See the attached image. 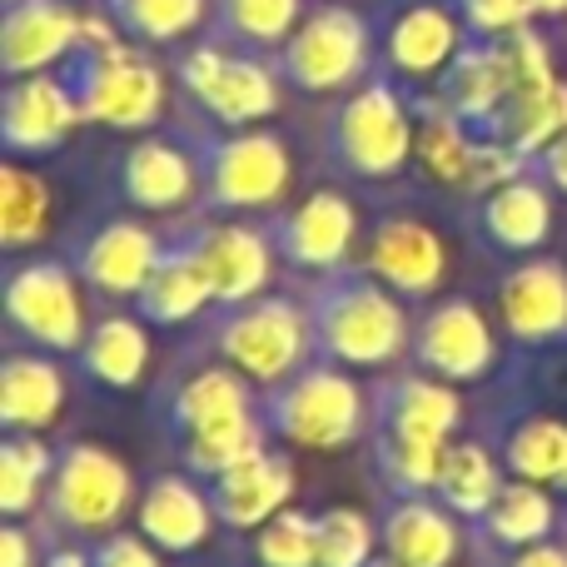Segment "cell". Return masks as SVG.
<instances>
[{"label":"cell","instance_id":"obj_1","mask_svg":"<svg viewBox=\"0 0 567 567\" xmlns=\"http://www.w3.org/2000/svg\"><path fill=\"white\" fill-rule=\"evenodd\" d=\"M309 333L313 359L339 363V369H393L413 349V323L403 299L369 269H333L313 275L309 293Z\"/></svg>","mask_w":567,"mask_h":567},{"label":"cell","instance_id":"obj_2","mask_svg":"<svg viewBox=\"0 0 567 567\" xmlns=\"http://www.w3.org/2000/svg\"><path fill=\"white\" fill-rule=\"evenodd\" d=\"M413 145H419V95L389 70H373L363 85L339 95L323 120V155L349 179L379 185L403 175Z\"/></svg>","mask_w":567,"mask_h":567},{"label":"cell","instance_id":"obj_3","mask_svg":"<svg viewBox=\"0 0 567 567\" xmlns=\"http://www.w3.org/2000/svg\"><path fill=\"white\" fill-rule=\"evenodd\" d=\"M259 413H265L269 439L323 453L349 449L373 423V403L359 389V379L323 359H309L289 379L259 389Z\"/></svg>","mask_w":567,"mask_h":567},{"label":"cell","instance_id":"obj_4","mask_svg":"<svg viewBox=\"0 0 567 567\" xmlns=\"http://www.w3.org/2000/svg\"><path fill=\"white\" fill-rule=\"evenodd\" d=\"M60 75L70 80L85 125L125 130V135H150L165 115V70L150 55V45L120 35L110 45H80L75 55L60 65Z\"/></svg>","mask_w":567,"mask_h":567},{"label":"cell","instance_id":"obj_5","mask_svg":"<svg viewBox=\"0 0 567 567\" xmlns=\"http://www.w3.org/2000/svg\"><path fill=\"white\" fill-rule=\"evenodd\" d=\"M275 65L284 85L299 95L339 100L379 70V25L373 16L343 6V0H319L299 20V30L275 50Z\"/></svg>","mask_w":567,"mask_h":567},{"label":"cell","instance_id":"obj_6","mask_svg":"<svg viewBox=\"0 0 567 567\" xmlns=\"http://www.w3.org/2000/svg\"><path fill=\"white\" fill-rule=\"evenodd\" d=\"M205 349L219 353V363L239 369L249 383L269 389V383L289 379L293 369L313 359V333L303 299L289 293H259L245 303H215L205 323Z\"/></svg>","mask_w":567,"mask_h":567},{"label":"cell","instance_id":"obj_7","mask_svg":"<svg viewBox=\"0 0 567 567\" xmlns=\"http://www.w3.org/2000/svg\"><path fill=\"white\" fill-rule=\"evenodd\" d=\"M195 145H199V175H205L199 205L209 215H275V209H284L293 185V155L284 135L265 125H249V130L199 135Z\"/></svg>","mask_w":567,"mask_h":567},{"label":"cell","instance_id":"obj_8","mask_svg":"<svg viewBox=\"0 0 567 567\" xmlns=\"http://www.w3.org/2000/svg\"><path fill=\"white\" fill-rule=\"evenodd\" d=\"M175 80L189 105L205 110V120H215L219 130L265 125L279 110V95H284L275 55H255V50L225 45V40H215V35L179 50Z\"/></svg>","mask_w":567,"mask_h":567},{"label":"cell","instance_id":"obj_9","mask_svg":"<svg viewBox=\"0 0 567 567\" xmlns=\"http://www.w3.org/2000/svg\"><path fill=\"white\" fill-rule=\"evenodd\" d=\"M135 503H140L135 473L105 443L75 439L55 453V473H50V488H45V518L55 533L95 543L105 533H115L120 518Z\"/></svg>","mask_w":567,"mask_h":567},{"label":"cell","instance_id":"obj_10","mask_svg":"<svg viewBox=\"0 0 567 567\" xmlns=\"http://www.w3.org/2000/svg\"><path fill=\"white\" fill-rule=\"evenodd\" d=\"M6 319L16 339L40 353H80L90 323L80 303V275L70 259H16L6 275Z\"/></svg>","mask_w":567,"mask_h":567},{"label":"cell","instance_id":"obj_11","mask_svg":"<svg viewBox=\"0 0 567 567\" xmlns=\"http://www.w3.org/2000/svg\"><path fill=\"white\" fill-rule=\"evenodd\" d=\"M373 25H379V70H389L413 95L423 85H439L458 50L473 40L453 0H393Z\"/></svg>","mask_w":567,"mask_h":567},{"label":"cell","instance_id":"obj_12","mask_svg":"<svg viewBox=\"0 0 567 567\" xmlns=\"http://www.w3.org/2000/svg\"><path fill=\"white\" fill-rule=\"evenodd\" d=\"M265 229L275 239L279 265L303 269V275H333L349 269L353 245H359V209L339 189H309L299 205H284L265 215Z\"/></svg>","mask_w":567,"mask_h":567},{"label":"cell","instance_id":"obj_13","mask_svg":"<svg viewBox=\"0 0 567 567\" xmlns=\"http://www.w3.org/2000/svg\"><path fill=\"white\" fill-rule=\"evenodd\" d=\"M115 195L120 205L140 215H179L199 205L205 175H199V145L179 135H140L125 155L115 159Z\"/></svg>","mask_w":567,"mask_h":567},{"label":"cell","instance_id":"obj_14","mask_svg":"<svg viewBox=\"0 0 567 567\" xmlns=\"http://www.w3.org/2000/svg\"><path fill=\"white\" fill-rule=\"evenodd\" d=\"M409 359L443 383H473L498 363V333L473 299H439L413 323Z\"/></svg>","mask_w":567,"mask_h":567},{"label":"cell","instance_id":"obj_15","mask_svg":"<svg viewBox=\"0 0 567 567\" xmlns=\"http://www.w3.org/2000/svg\"><path fill=\"white\" fill-rule=\"evenodd\" d=\"M80 125H85V110H80L75 90H70V80L60 70L6 80V95H0V145H6L10 159L55 155Z\"/></svg>","mask_w":567,"mask_h":567},{"label":"cell","instance_id":"obj_16","mask_svg":"<svg viewBox=\"0 0 567 567\" xmlns=\"http://www.w3.org/2000/svg\"><path fill=\"white\" fill-rule=\"evenodd\" d=\"M159 255H165V239L145 225V219L130 215H110L100 225H90L85 235L70 249V265H75L80 284L100 299H130L145 289V279L155 275Z\"/></svg>","mask_w":567,"mask_h":567},{"label":"cell","instance_id":"obj_17","mask_svg":"<svg viewBox=\"0 0 567 567\" xmlns=\"http://www.w3.org/2000/svg\"><path fill=\"white\" fill-rule=\"evenodd\" d=\"M185 239L195 245L199 265H205L215 303H245L269 293L279 255L265 219L259 225H249V219H199V225L185 229Z\"/></svg>","mask_w":567,"mask_h":567},{"label":"cell","instance_id":"obj_18","mask_svg":"<svg viewBox=\"0 0 567 567\" xmlns=\"http://www.w3.org/2000/svg\"><path fill=\"white\" fill-rule=\"evenodd\" d=\"M363 269L389 284L403 303H423L449 279V245L419 215H383L363 249Z\"/></svg>","mask_w":567,"mask_h":567},{"label":"cell","instance_id":"obj_19","mask_svg":"<svg viewBox=\"0 0 567 567\" xmlns=\"http://www.w3.org/2000/svg\"><path fill=\"white\" fill-rule=\"evenodd\" d=\"M80 20H85V10L75 0H6V16H0L6 80L65 65L80 50Z\"/></svg>","mask_w":567,"mask_h":567},{"label":"cell","instance_id":"obj_20","mask_svg":"<svg viewBox=\"0 0 567 567\" xmlns=\"http://www.w3.org/2000/svg\"><path fill=\"white\" fill-rule=\"evenodd\" d=\"M433 100L463 120L473 135L498 140V125L513 100V55L508 40H468L449 75L433 85Z\"/></svg>","mask_w":567,"mask_h":567},{"label":"cell","instance_id":"obj_21","mask_svg":"<svg viewBox=\"0 0 567 567\" xmlns=\"http://www.w3.org/2000/svg\"><path fill=\"white\" fill-rule=\"evenodd\" d=\"M498 319L513 343L543 349L567 339V265L563 259H518L498 279Z\"/></svg>","mask_w":567,"mask_h":567},{"label":"cell","instance_id":"obj_22","mask_svg":"<svg viewBox=\"0 0 567 567\" xmlns=\"http://www.w3.org/2000/svg\"><path fill=\"white\" fill-rule=\"evenodd\" d=\"M373 433H399V439L423 443H453L463 423V403L453 383L433 379V373H389L373 383Z\"/></svg>","mask_w":567,"mask_h":567},{"label":"cell","instance_id":"obj_23","mask_svg":"<svg viewBox=\"0 0 567 567\" xmlns=\"http://www.w3.org/2000/svg\"><path fill=\"white\" fill-rule=\"evenodd\" d=\"M458 518L433 493H389L379 513V553L399 567H453L458 558Z\"/></svg>","mask_w":567,"mask_h":567},{"label":"cell","instance_id":"obj_24","mask_svg":"<svg viewBox=\"0 0 567 567\" xmlns=\"http://www.w3.org/2000/svg\"><path fill=\"white\" fill-rule=\"evenodd\" d=\"M135 523L159 553H195L215 533V503L195 473H155L135 503Z\"/></svg>","mask_w":567,"mask_h":567},{"label":"cell","instance_id":"obj_25","mask_svg":"<svg viewBox=\"0 0 567 567\" xmlns=\"http://www.w3.org/2000/svg\"><path fill=\"white\" fill-rule=\"evenodd\" d=\"M473 229L488 249L498 255H538L553 235V189L543 185L533 169L513 175L508 185L478 195V209H473Z\"/></svg>","mask_w":567,"mask_h":567},{"label":"cell","instance_id":"obj_26","mask_svg":"<svg viewBox=\"0 0 567 567\" xmlns=\"http://www.w3.org/2000/svg\"><path fill=\"white\" fill-rule=\"evenodd\" d=\"M255 409H259V383H249L229 363H205V369L185 373L179 383H169L165 399L155 403V419L169 429V439H185V433H199L209 423L239 419V413Z\"/></svg>","mask_w":567,"mask_h":567},{"label":"cell","instance_id":"obj_27","mask_svg":"<svg viewBox=\"0 0 567 567\" xmlns=\"http://www.w3.org/2000/svg\"><path fill=\"white\" fill-rule=\"evenodd\" d=\"M209 488V503H215V518L235 533H259L275 513L289 508L293 498V463L289 453L265 449L255 458H245L239 468L219 473Z\"/></svg>","mask_w":567,"mask_h":567},{"label":"cell","instance_id":"obj_28","mask_svg":"<svg viewBox=\"0 0 567 567\" xmlns=\"http://www.w3.org/2000/svg\"><path fill=\"white\" fill-rule=\"evenodd\" d=\"M209 303H215V289H209V275L199 265L195 245L185 235L165 239V255H159L155 275L135 293V313L145 323H155V329H179V323L199 319Z\"/></svg>","mask_w":567,"mask_h":567},{"label":"cell","instance_id":"obj_29","mask_svg":"<svg viewBox=\"0 0 567 567\" xmlns=\"http://www.w3.org/2000/svg\"><path fill=\"white\" fill-rule=\"evenodd\" d=\"M65 409V373L55 353H6L0 359V429L45 433Z\"/></svg>","mask_w":567,"mask_h":567},{"label":"cell","instance_id":"obj_30","mask_svg":"<svg viewBox=\"0 0 567 567\" xmlns=\"http://www.w3.org/2000/svg\"><path fill=\"white\" fill-rule=\"evenodd\" d=\"M80 373L100 389H140L150 369V333L140 313H105L100 323H90L85 343H80Z\"/></svg>","mask_w":567,"mask_h":567},{"label":"cell","instance_id":"obj_31","mask_svg":"<svg viewBox=\"0 0 567 567\" xmlns=\"http://www.w3.org/2000/svg\"><path fill=\"white\" fill-rule=\"evenodd\" d=\"M478 538L488 543L493 553H518V548H533V543H548L553 528H558V503L543 483H523V478H508L503 493L493 498V508L483 513L478 523Z\"/></svg>","mask_w":567,"mask_h":567},{"label":"cell","instance_id":"obj_32","mask_svg":"<svg viewBox=\"0 0 567 567\" xmlns=\"http://www.w3.org/2000/svg\"><path fill=\"white\" fill-rule=\"evenodd\" d=\"M419 169L443 189H473V159H478V135L463 125L453 110H443L433 95H419V145H413Z\"/></svg>","mask_w":567,"mask_h":567},{"label":"cell","instance_id":"obj_33","mask_svg":"<svg viewBox=\"0 0 567 567\" xmlns=\"http://www.w3.org/2000/svg\"><path fill=\"white\" fill-rule=\"evenodd\" d=\"M503 463L493 458L488 443H449V453H443V468H439V483H433V498L443 503V508L453 513V518H468L478 523L483 513L493 508V498L503 493Z\"/></svg>","mask_w":567,"mask_h":567},{"label":"cell","instance_id":"obj_34","mask_svg":"<svg viewBox=\"0 0 567 567\" xmlns=\"http://www.w3.org/2000/svg\"><path fill=\"white\" fill-rule=\"evenodd\" d=\"M50 215H55V195L40 169H25L20 159L0 165V249L20 259L50 235Z\"/></svg>","mask_w":567,"mask_h":567},{"label":"cell","instance_id":"obj_35","mask_svg":"<svg viewBox=\"0 0 567 567\" xmlns=\"http://www.w3.org/2000/svg\"><path fill=\"white\" fill-rule=\"evenodd\" d=\"M303 16H309L303 0H215L209 35L225 40V45L255 50V55H275L284 40L299 30Z\"/></svg>","mask_w":567,"mask_h":567},{"label":"cell","instance_id":"obj_36","mask_svg":"<svg viewBox=\"0 0 567 567\" xmlns=\"http://www.w3.org/2000/svg\"><path fill=\"white\" fill-rule=\"evenodd\" d=\"M175 449H179V463H185V473H195L199 483H215L219 473L239 468L245 458H255V453L269 449L265 413L255 409V413H239V419L209 423V429L175 439Z\"/></svg>","mask_w":567,"mask_h":567},{"label":"cell","instance_id":"obj_37","mask_svg":"<svg viewBox=\"0 0 567 567\" xmlns=\"http://www.w3.org/2000/svg\"><path fill=\"white\" fill-rule=\"evenodd\" d=\"M55 473V453L45 449L40 433H6L0 439V513L6 518H25L40 508Z\"/></svg>","mask_w":567,"mask_h":567},{"label":"cell","instance_id":"obj_38","mask_svg":"<svg viewBox=\"0 0 567 567\" xmlns=\"http://www.w3.org/2000/svg\"><path fill=\"white\" fill-rule=\"evenodd\" d=\"M105 10L140 45H185L199 25H209L215 0H105Z\"/></svg>","mask_w":567,"mask_h":567},{"label":"cell","instance_id":"obj_39","mask_svg":"<svg viewBox=\"0 0 567 567\" xmlns=\"http://www.w3.org/2000/svg\"><path fill=\"white\" fill-rule=\"evenodd\" d=\"M503 468H508V478L558 488L567 473V423L548 419V413L523 419L518 429L508 433V443H503Z\"/></svg>","mask_w":567,"mask_h":567},{"label":"cell","instance_id":"obj_40","mask_svg":"<svg viewBox=\"0 0 567 567\" xmlns=\"http://www.w3.org/2000/svg\"><path fill=\"white\" fill-rule=\"evenodd\" d=\"M449 443L399 439V433H373V473L383 493H433Z\"/></svg>","mask_w":567,"mask_h":567},{"label":"cell","instance_id":"obj_41","mask_svg":"<svg viewBox=\"0 0 567 567\" xmlns=\"http://www.w3.org/2000/svg\"><path fill=\"white\" fill-rule=\"evenodd\" d=\"M379 558V523L359 508L319 513V567H369Z\"/></svg>","mask_w":567,"mask_h":567},{"label":"cell","instance_id":"obj_42","mask_svg":"<svg viewBox=\"0 0 567 567\" xmlns=\"http://www.w3.org/2000/svg\"><path fill=\"white\" fill-rule=\"evenodd\" d=\"M255 553L265 567H319V518L284 508L255 533Z\"/></svg>","mask_w":567,"mask_h":567},{"label":"cell","instance_id":"obj_43","mask_svg":"<svg viewBox=\"0 0 567 567\" xmlns=\"http://www.w3.org/2000/svg\"><path fill=\"white\" fill-rule=\"evenodd\" d=\"M453 10L463 16L473 40H508L538 20L528 0H453Z\"/></svg>","mask_w":567,"mask_h":567},{"label":"cell","instance_id":"obj_44","mask_svg":"<svg viewBox=\"0 0 567 567\" xmlns=\"http://www.w3.org/2000/svg\"><path fill=\"white\" fill-rule=\"evenodd\" d=\"M90 567H159V548L145 533H105V538L90 543Z\"/></svg>","mask_w":567,"mask_h":567},{"label":"cell","instance_id":"obj_45","mask_svg":"<svg viewBox=\"0 0 567 567\" xmlns=\"http://www.w3.org/2000/svg\"><path fill=\"white\" fill-rule=\"evenodd\" d=\"M528 169L553 189V195H567V130L553 140V145H543L538 155L528 159Z\"/></svg>","mask_w":567,"mask_h":567},{"label":"cell","instance_id":"obj_46","mask_svg":"<svg viewBox=\"0 0 567 567\" xmlns=\"http://www.w3.org/2000/svg\"><path fill=\"white\" fill-rule=\"evenodd\" d=\"M40 563H45L40 558V543L10 518L6 528H0V567H40Z\"/></svg>","mask_w":567,"mask_h":567},{"label":"cell","instance_id":"obj_47","mask_svg":"<svg viewBox=\"0 0 567 567\" xmlns=\"http://www.w3.org/2000/svg\"><path fill=\"white\" fill-rule=\"evenodd\" d=\"M493 567H567V543L548 538V543H533V548H518V553H503Z\"/></svg>","mask_w":567,"mask_h":567},{"label":"cell","instance_id":"obj_48","mask_svg":"<svg viewBox=\"0 0 567 567\" xmlns=\"http://www.w3.org/2000/svg\"><path fill=\"white\" fill-rule=\"evenodd\" d=\"M40 567H90V548H55Z\"/></svg>","mask_w":567,"mask_h":567},{"label":"cell","instance_id":"obj_49","mask_svg":"<svg viewBox=\"0 0 567 567\" xmlns=\"http://www.w3.org/2000/svg\"><path fill=\"white\" fill-rule=\"evenodd\" d=\"M528 6H533L538 20H563L567 16V0H528Z\"/></svg>","mask_w":567,"mask_h":567},{"label":"cell","instance_id":"obj_50","mask_svg":"<svg viewBox=\"0 0 567 567\" xmlns=\"http://www.w3.org/2000/svg\"><path fill=\"white\" fill-rule=\"evenodd\" d=\"M369 567H399V563H393V558H383V553H379V558H373Z\"/></svg>","mask_w":567,"mask_h":567},{"label":"cell","instance_id":"obj_51","mask_svg":"<svg viewBox=\"0 0 567 567\" xmlns=\"http://www.w3.org/2000/svg\"><path fill=\"white\" fill-rule=\"evenodd\" d=\"M558 488H563V493H567V473H563V483H558Z\"/></svg>","mask_w":567,"mask_h":567}]
</instances>
